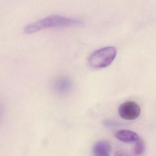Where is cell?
<instances>
[{
	"mask_svg": "<svg viewBox=\"0 0 156 156\" xmlns=\"http://www.w3.org/2000/svg\"><path fill=\"white\" fill-rule=\"evenodd\" d=\"M81 24L82 22L78 20L60 15H52L28 24L25 26L24 31L26 34H31L48 28H66Z\"/></svg>",
	"mask_w": 156,
	"mask_h": 156,
	"instance_id": "6da1fadb",
	"label": "cell"
},
{
	"mask_svg": "<svg viewBox=\"0 0 156 156\" xmlns=\"http://www.w3.org/2000/svg\"><path fill=\"white\" fill-rule=\"evenodd\" d=\"M116 54V49L112 46L99 49L91 55L88 59V64L96 69L105 68L113 62Z\"/></svg>",
	"mask_w": 156,
	"mask_h": 156,
	"instance_id": "7a4b0ae2",
	"label": "cell"
},
{
	"mask_svg": "<svg viewBox=\"0 0 156 156\" xmlns=\"http://www.w3.org/2000/svg\"><path fill=\"white\" fill-rule=\"evenodd\" d=\"M118 113L123 119L133 120L139 116L140 108L136 102L128 101L120 105L119 108Z\"/></svg>",
	"mask_w": 156,
	"mask_h": 156,
	"instance_id": "3957f363",
	"label": "cell"
},
{
	"mask_svg": "<svg viewBox=\"0 0 156 156\" xmlns=\"http://www.w3.org/2000/svg\"><path fill=\"white\" fill-rule=\"evenodd\" d=\"M73 86L71 78L65 76H62L56 78L53 83L54 90L61 94L68 93Z\"/></svg>",
	"mask_w": 156,
	"mask_h": 156,
	"instance_id": "277c9868",
	"label": "cell"
},
{
	"mask_svg": "<svg viewBox=\"0 0 156 156\" xmlns=\"http://www.w3.org/2000/svg\"><path fill=\"white\" fill-rule=\"evenodd\" d=\"M94 154L98 156H108L111 152V146L108 141L102 140L97 141L93 148Z\"/></svg>",
	"mask_w": 156,
	"mask_h": 156,
	"instance_id": "5b68a950",
	"label": "cell"
},
{
	"mask_svg": "<svg viewBox=\"0 0 156 156\" xmlns=\"http://www.w3.org/2000/svg\"><path fill=\"white\" fill-rule=\"evenodd\" d=\"M115 137L119 140L126 143L136 142L140 139L137 133L128 129H121L115 134Z\"/></svg>",
	"mask_w": 156,
	"mask_h": 156,
	"instance_id": "8992f818",
	"label": "cell"
},
{
	"mask_svg": "<svg viewBox=\"0 0 156 156\" xmlns=\"http://www.w3.org/2000/svg\"><path fill=\"white\" fill-rule=\"evenodd\" d=\"M136 144L134 148V154L136 155H140L145 151V145L142 140L139 139L136 141Z\"/></svg>",
	"mask_w": 156,
	"mask_h": 156,
	"instance_id": "52a82bcc",
	"label": "cell"
},
{
	"mask_svg": "<svg viewBox=\"0 0 156 156\" xmlns=\"http://www.w3.org/2000/svg\"><path fill=\"white\" fill-rule=\"evenodd\" d=\"M103 124L105 126L109 127H115L118 126V123L116 122L109 119L105 120L103 122Z\"/></svg>",
	"mask_w": 156,
	"mask_h": 156,
	"instance_id": "ba28073f",
	"label": "cell"
},
{
	"mask_svg": "<svg viewBox=\"0 0 156 156\" xmlns=\"http://www.w3.org/2000/svg\"><path fill=\"white\" fill-rule=\"evenodd\" d=\"M1 109H0V117L1 116Z\"/></svg>",
	"mask_w": 156,
	"mask_h": 156,
	"instance_id": "9c48e42d",
	"label": "cell"
}]
</instances>
